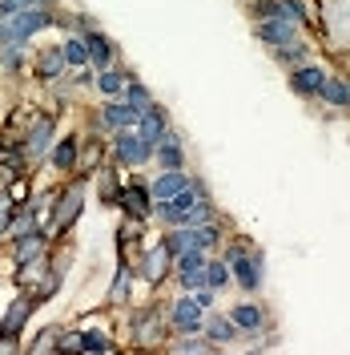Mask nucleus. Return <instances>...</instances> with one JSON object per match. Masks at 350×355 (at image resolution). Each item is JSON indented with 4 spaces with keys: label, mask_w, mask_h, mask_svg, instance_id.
Here are the masks:
<instances>
[{
    "label": "nucleus",
    "mask_w": 350,
    "mask_h": 355,
    "mask_svg": "<svg viewBox=\"0 0 350 355\" xmlns=\"http://www.w3.org/2000/svg\"><path fill=\"white\" fill-rule=\"evenodd\" d=\"M85 186H89V174H77L68 182L65 190L53 198V230H73L77 218H81V210H85Z\"/></svg>",
    "instance_id": "nucleus-2"
},
{
    "label": "nucleus",
    "mask_w": 350,
    "mask_h": 355,
    "mask_svg": "<svg viewBox=\"0 0 350 355\" xmlns=\"http://www.w3.org/2000/svg\"><path fill=\"white\" fill-rule=\"evenodd\" d=\"M113 162H117L121 170H141V166L154 162V146L141 141L137 125H133V130H117L113 133Z\"/></svg>",
    "instance_id": "nucleus-3"
},
{
    "label": "nucleus",
    "mask_w": 350,
    "mask_h": 355,
    "mask_svg": "<svg viewBox=\"0 0 350 355\" xmlns=\"http://www.w3.org/2000/svg\"><path fill=\"white\" fill-rule=\"evenodd\" d=\"M318 101L326 105V110H347L350 105V77L347 73H330L322 89H318Z\"/></svg>",
    "instance_id": "nucleus-18"
},
{
    "label": "nucleus",
    "mask_w": 350,
    "mask_h": 355,
    "mask_svg": "<svg viewBox=\"0 0 350 355\" xmlns=\"http://www.w3.org/2000/svg\"><path fill=\"white\" fill-rule=\"evenodd\" d=\"M270 53H274V61H278V65L294 69V65H302V61H310V53H314V49H310V41L298 37V41L282 44V49H270Z\"/></svg>",
    "instance_id": "nucleus-24"
},
{
    "label": "nucleus",
    "mask_w": 350,
    "mask_h": 355,
    "mask_svg": "<svg viewBox=\"0 0 350 355\" xmlns=\"http://www.w3.org/2000/svg\"><path fill=\"white\" fill-rule=\"evenodd\" d=\"M44 162H48L57 174H73V170L81 166V137H77V133H65V137H57Z\"/></svg>",
    "instance_id": "nucleus-13"
},
{
    "label": "nucleus",
    "mask_w": 350,
    "mask_h": 355,
    "mask_svg": "<svg viewBox=\"0 0 350 355\" xmlns=\"http://www.w3.org/2000/svg\"><path fill=\"white\" fill-rule=\"evenodd\" d=\"M190 295H194V299H197V303H201L205 311L218 303V291H214V287H197V291H190Z\"/></svg>",
    "instance_id": "nucleus-37"
},
{
    "label": "nucleus",
    "mask_w": 350,
    "mask_h": 355,
    "mask_svg": "<svg viewBox=\"0 0 350 355\" xmlns=\"http://www.w3.org/2000/svg\"><path fill=\"white\" fill-rule=\"evenodd\" d=\"M65 53L61 49H41L37 57H33V73H37V81H44V85H57L61 77H65Z\"/></svg>",
    "instance_id": "nucleus-16"
},
{
    "label": "nucleus",
    "mask_w": 350,
    "mask_h": 355,
    "mask_svg": "<svg viewBox=\"0 0 350 355\" xmlns=\"http://www.w3.org/2000/svg\"><path fill=\"white\" fill-rule=\"evenodd\" d=\"M201 323H205V307H201L194 295L185 291L174 307H169V327H174L177 335H197V331H201Z\"/></svg>",
    "instance_id": "nucleus-7"
},
{
    "label": "nucleus",
    "mask_w": 350,
    "mask_h": 355,
    "mask_svg": "<svg viewBox=\"0 0 350 355\" xmlns=\"http://www.w3.org/2000/svg\"><path fill=\"white\" fill-rule=\"evenodd\" d=\"M254 37H258L266 49H282V44L302 37V24L278 21V17H258V21H254Z\"/></svg>",
    "instance_id": "nucleus-9"
},
{
    "label": "nucleus",
    "mask_w": 350,
    "mask_h": 355,
    "mask_svg": "<svg viewBox=\"0 0 350 355\" xmlns=\"http://www.w3.org/2000/svg\"><path fill=\"white\" fill-rule=\"evenodd\" d=\"M24 65H28V41L0 44V69H4V73H21Z\"/></svg>",
    "instance_id": "nucleus-28"
},
{
    "label": "nucleus",
    "mask_w": 350,
    "mask_h": 355,
    "mask_svg": "<svg viewBox=\"0 0 350 355\" xmlns=\"http://www.w3.org/2000/svg\"><path fill=\"white\" fill-rule=\"evenodd\" d=\"M77 352H97V355H105V352H113V339L105 331H85L81 339H77Z\"/></svg>",
    "instance_id": "nucleus-31"
},
{
    "label": "nucleus",
    "mask_w": 350,
    "mask_h": 355,
    "mask_svg": "<svg viewBox=\"0 0 350 355\" xmlns=\"http://www.w3.org/2000/svg\"><path fill=\"white\" fill-rule=\"evenodd\" d=\"M8 198H12V202H24V198H28V186H24V174H12V182H8Z\"/></svg>",
    "instance_id": "nucleus-36"
},
{
    "label": "nucleus",
    "mask_w": 350,
    "mask_h": 355,
    "mask_svg": "<svg viewBox=\"0 0 350 355\" xmlns=\"http://www.w3.org/2000/svg\"><path fill=\"white\" fill-rule=\"evenodd\" d=\"M221 259L230 263V275H234V283L246 295H258L262 275H266V263H262V250L258 246L250 243V239H234V243H225V254Z\"/></svg>",
    "instance_id": "nucleus-1"
},
{
    "label": "nucleus",
    "mask_w": 350,
    "mask_h": 355,
    "mask_svg": "<svg viewBox=\"0 0 350 355\" xmlns=\"http://www.w3.org/2000/svg\"><path fill=\"white\" fill-rule=\"evenodd\" d=\"M133 335H137V343H161V315L154 307L141 311L137 319H133Z\"/></svg>",
    "instance_id": "nucleus-22"
},
{
    "label": "nucleus",
    "mask_w": 350,
    "mask_h": 355,
    "mask_svg": "<svg viewBox=\"0 0 350 355\" xmlns=\"http://www.w3.org/2000/svg\"><path fill=\"white\" fill-rule=\"evenodd\" d=\"M121 97H125V101H129V105H133L137 113H145L149 105H154V93L141 85L137 77H129V81H125V93H121Z\"/></svg>",
    "instance_id": "nucleus-30"
},
{
    "label": "nucleus",
    "mask_w": 350,
    "mask_h": 355,
    "mask_svg": "<svg viewBox=\"0 0 350 355\" xmlns=\"http://www.w3.org/2000/svg\"><path fill=\"white\" fill-rule=\"evenodd\" d=\"M37 0H0V21L4 17H12V12H24V8H33Z\"/></svg>",
    "instance_id": "nucleus-35"
},
{
    "label": "nucleus",
    "mask_w": 350,
    "mask_h": 355,
    "mask_svg": "<svg viewBox=\"0 0 350 355\" xmlns=\"http://www.w3.org/2000/svg\"><path fill=\"white\" fill-rule=\"evenodd\" d=\"M137 117H141V113L133 110L125 97H105V105L97 110V125L109 130V133H117V130H133Z\"/></svg>",
    "instance_id": "nucleus-10"
},
{
    "label": "nucleus",
    "mask_w": 350,
    "mask_h": 355,
    "mask_svg": "<svg viewBox=\"0 0 350 355\" xmlns=\"http://www.w3.org/2000/svg\"><path fill=\"white\" fill-rule=\"evenodd\" d=\"M12 214H17V202L8 198V194H0V234L8 230V222H12Z\"/></svg>",
    "instance_id": "nucleus-34"
},
{
    "label": "nucleus",
    "mask_w": 350,
    "mask_h": 355,
    "mask_svg": "<svg viewBox=\"0 0 350 355\" xmlns=\"http://www.w3.org/2000/svg\"><path fill=\"white\" fill-rule=\"evenodd\" d=\"M33 307H37V295H17L12 299V307L4 311V319H0V343H17L24 331V323H28V315H33Z\"/></svg>",
    "instance_id": "nucleus-8"
},
{
    "label": "nucleus",
    "mask_w": 350,
    "mask_h": 355,
    "mask_svg": "<svg viewBox=\"0 0 350 355\" xmlns=\"http://www.w3.org/2000/svg\"><path fill=\"white\" fill-rule=\"evenodd\" d=\"M48 254V234L44 230H28V234H21V239H12V263H37V259H44Z\"/></svg>",
    "instance_id": "nucleus-17"
},
{
    "label": "nucleus",
    "mask_w": 350,
    "mask_h": 355,
    "mask_svg": "<svg viewBox=\"0 0 350 355\" xmlns=\"http://www.w3.org/2000/svg\"><path fill=\"white\" fill-rule=\"evenodd\" d=\"M125 81H129V73L109 65V69H97V81H93V85L101 89V97H121V93H125Z\"/></svg>",
    "instance_id": "nucleus-23"
},
{
    "label": "nucleus",
    "mask_w": 350,
    "mask_h": 355,
    "mask_svg": "<svg viewBox=\"0 0 350 355\" xmlns=\"http://www.w3.org/2000/svg\"><path fill=\"white\" fill-rule=\"evenodd\" d=\"M230 283H234L230 263H225V259H205V287L221 291V287H230Z\"/></svg>",
    "instance_id": "nucleus-29"
},
{
    "label": "nucleus",
    "mask_w": 350,
    "mask_h": 355,
    "mask_svg": "<svg viewBox=\"0 0 350 355\" xmlns=\"http://www.w3.org/2000/svg\"><path fill=\"white\" fill-rule=\"evenodd\" d=\"M154 162L161 166V170H185V146H181V137H177L174 130H169L165 137H161V141H157Z\"/></svg>",
    "instance_id": "nucleus-20"
},
{
    "label": "nucleus",
    "mask_w": 350,
    "mask_h": 355,
    "mask_svg": "<svg viewBox=\"0 0 350 355\" xmlns=\"http://www.w3.org/2000/svg\"><path fill=\"white\" fill-rule=\"evenodd\" d=\"M57 339H61V327H44V331L37 335V339H33V352H37V355H44V352H57V347H61Z\"/></svg>",
    "instance_id": "nucleus-33"
},
{
    "label": "nucleus",
    "mask_w": 350,
    "mask_h": 355,
    "mask_svg": "<svg viewBox=\"0 0 350 355\" xmlns=\"http://www.w3.org/2000/svg\"><path fill=\"white\" fill-rule=\"evenodd\" d=\"M230 319L238 323V331H258V327H266V311L258 303H238V307L230 311Z\"/></svg>",
    "instance_id": "nucleus-25"
},
{
    "label": "nucleus",
    "mask_w": 350,
    "mask_h": 355,
    "mask_svg": "<svg viewBox=\"0 0 350 355\" xmlns=\"http://www.w3.org/2000/svg\"><path fill=\"white\" fill-rule=\"evenodd\" d=\"M201 335H205L210 343H234L241 331H238V323H234L230 315L214 311V315H205V323H201Z\"/></svg>",
    "instance_id": "nucleus-21"
},
{
    "label": "nucleus",
    "mask_w": 350,
    "mask_h": 355,
    "mask_svg": "<svg viewBox=\"0 0 350 355\" xmlns=\"http://www.w3.org/2000/svg\"><path fill=\"white\" fill-rule=\"evenodd\" d=\"M190 182H194V174H185V170H157V178L145 182V186H149V198L154 202H165V198H174V194H181Z\"/></svg>",
    "instance_id": "nucleus-14"
},
{
    "label": "nucleus",
    "mask_w": 350,
    "mask_h": 355,
    "mask_svg": "<svg viewBox=\"0 0 350 355\" xmlns=\"http://www.w3.org/2000/svg\"><path fill=\"white\" fill-rule=\"evenodd\" d=\"M165 352H174V355H210L214 343L197 331V335H177L174 343H165Z\"/></svg>",
    "instance_id": "nucleus-26"
},
{
    "label": "nucleus",
    "mask_w": 350,
    "mask_h": 355,
    "mask_svg": "<svg viewBox=\"0 0 350 355\" xmlns=\"http://www.w3.org/2000/svg\"><path fill=\"white\" fill-rule=\"evenodd\" d=\"M53 141H57V117H48V113H33V125H28V133H24V141H21L24 162H28V166L44 162L48 150H53Z\"/></svg>",
    "instance_id": "nucleus-4"
},
{
    "label": "nucleus",
    "mask_w": 350,
    "mask_h": 355,
    "mask_svg": "<svg viewBox=\"0 0 350 355\" xmlns=\"http://www.w3.org/2000/svg\"><path fill=\"white\" fill-rule=\"evenodd\" d=\"M330 73L326 65H314V61H302V65L290 69V93L294 97H302V101H318V89L326 81Z\"/></svg>",
    "instance_id": "nucleus-6"
},
{
    "label": "nucleus",
    "mask_w": 350,
    "mask_h": 355,
    "mask_svg": "<svg viewBox=\"0 0 350 355\" xmlns=\"http://www.w3.org/2000/svg\"><path fill=\"white\" fill-rule=\"evenodd\" d=\"M347 110H350V105H347Z\"/></svg>",
    "instance_id": "nucleus-38"
},
{
    "label": "nucleus",
    "mask_w": 350,
    "mask_h": 355,
    "mask_svg": "<svg viewBox=\"0 0 350 355\" xmlns=\"http://www.w3.org/2000/svg\"><path fill=\"white\" fill-rule=\"evenodd\" d=\"M61 53H65V65L68 69H85L89 65V44L81 33H68L65 41H61Z\"/></svg>",
    "instance_id": "nucleus-27"
},
{
    "label": "nucleus",
    "mask_w": 350,
    "mask_h": 355,
    "mask_svg": "<svg viewBox=\"0 0 350 355\" xmlns=\"http://www.w3.org/2000/svg\"><path fill=\"white\" fill-rule=\"evenodd\" d=\"M137 133H141V141H145V146H154V150H157V141L169 133V113H165V110L154 101L149 110L137 117Z\"/></svg>",
    "instance_id": "nucleus-15"
},
{
    "label": "nucleus",
    "mask_w": 350,
    "mask_h": 355,
    "mask_svg": "<svg viewBox=\"0 0 350 355\" xmlns=\"http://www.w3.org/2000/svg\"><path fill=\"white\" fill-rule=\"evenodd\" d=\"M169 266H174L169 246L157 243V246H145V259H141V266H137V275H141L149 287H161V283H165V275H169Z\"/></svg>",
    "instance_id": "nucleus-11"
},
{
    "label": "nucleus",
    "mask_w": 350,
    "mask_h": 355,
    "mask_svg": "<svg viewBox=\"0 0 350 355\" xmlns=\"http://www.w3.org/2000/svg\"><path fill=\"white\" fill-rule=\"evenodd\" d=\"M117 206H121L129 218H141V222L154 218V198H149V186H145L141 178L121 182V190H117Z\"/></svg>",
    "instance_id": "nucleus-5"
},
{
    "label": "nucleus",
    "mask_w": 350,
    "mask_h": 355,
    "mask_svg": "<svg viewBox=\"0 0 350 355\" xmlns=\"http://www.w3.org/2000/svg\"><path fill=\"white\" fill-rule=\"evenodd\" d=\"M250 12H254V21H258V17H278V21L302 24V28L310 24L306 8H302L298 0H254V4H250Z\"/></svg>",
    "instance_id": "nucleus-12"
},
{
    "label": "nucleus",
    "mask_w": 350,
    "mask_h": 355,
    "mask_svg": "<svg viewBox=\"0 0 350 355\" xmlns=\"http://www.w3.org/2000/svg\"><path fill=\"white\" fill-rule=\"evenodd\" d=\"M85 44H89V65L93 69H109L117 65V44L101 33V28H93V33H85Z\"/></svg>",
    "instance_id": "nucleus-19"
},
{
    "label": "nucleus",
    "mask_w": 350,
    "mask_h": 355,
    "mask_svg": "<svg viewBox=\"0 0 350 355\" xmlns=\"http://www.w3.org/2000/svg\"><path fill=\"white\" fill-rule=\"evenodd\" d=\"M129 291H133V266H117V283H113V291H109V299L113 303H125L129 299Z\"/></svg>",
    "instance_id": "nucleus-32"
}]
</instances>
